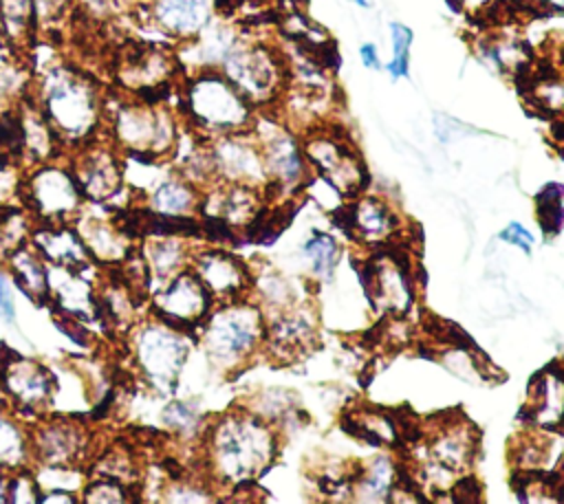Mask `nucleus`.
I'll return each mask as SVG.
<instances>
[{"label":"nucleus","mask_w":564,"mask_h":504,"mask_svg":"<svg viewBox=\"0 0 564 504\" xmlns=\"http://www.w3.org/2000/svg\"><path fill=\"white\" fill-rule=\"evenodd\" d=\"M280 447L282 436L278 425L245 405L234 407L205 423L200 434L203 473L214 489L238 491L251 486L275 464Z\"/></svg>","instance_id":"1"},{"label":"nucleus","mask_w":564,"mask_h":504,"mask_svg":"<svg viewBox=\"0 0 564 504\" xmlns=\"http://www.w3.org/2000/svg\"><path fill=\"white\" fill-rule=\"evenodd\" d=\"M31 97L55 128L64 147H79L104 134L106 95L95 79L62 62L44 64L33 81Z\"/></svg>","instance_id":"2"},{"label":"nucleus","mask_w":564,"mask_h":504,"mask_svg":"<svg viewBox=\"0 0 564 504\" xmlns=\"http://www.w3.org/2000/svg\"><path fill=\"white\" fill-rule=\"evenodd\" d=\"M176 110L185 128L207 141L251 130L258 114L251 101L220 73V68L183 73Z\"/></svg>","instance_id":"3"},{"label":"nucleus","mask_w":564,"mask_h":504,"mask_svg":"<svg viewBox=\"0 0 564 504\" xmlns=\"http://www.w3.org/2000/svg\"><path fill=\"white\" fill-rule=\"evenodd\" d=\"M185 123L167 101H145L139 97H119L115 103L106 97L104 134L121 152L172 156Z\"/></svg>","instance_id":"4"},{"label":"nucleus","mask_w":564,"mask_h":504,"mask_svg":"<svg viewBox=\"0 0 564 504\" xmlns=\"http://www.w3.org/2000/svg\"><path fill=\"white\" fill-rule=\"evenodd\" d=\"M196 339L220 372H238L262 354L264 313L253 297L220 302L200 324Z\"/></svg>","instance_id":"5"},{"label":"nucleus","mask_w":564,"mask_h":504,"mask_svg":"<svg viewBox=\"0 0 564 504\" xmlns=\"http://www.w3.org/2000/svg\"><path fill=\"white\" fill-rule=\"evenodd\" d=\"M251 134L260 145L269 178L264 187L267 200L275 202L306 194L313 172L304 156L302 134L293 130L273 108L258 110Z\"/></svg>","instance_id":"6"},{"label":"nucleus","mask_w":564,"mask_h":504,"mask_svg":"<svg viewBox=\"0 0 564 504\" xmlns=\"http://www.w3.org/2000/svg\"><path fill=\"white\" fill-rule=\"evenodd\" d=\"M218 68L256 110L273 108L289 79L282 48L247 35L234 42Z\"/></svg>","instance_id":"7"},{"label":"nucleus","mask_w":564,"mask_h":504,"mask_svg":"<svg viewBox=\"0 0 564 504\" xmlns=\"http://www.w3.org/2000/svg\"><path fill=\"white\" fill-rule=\"evenodd\" d=\"M302 147L313 176L328 183L339 198L350 200L368 189L364 156L341 125L326 121L302 132Z\"/></svg>","instance_id":"8"},{"label":"nucleus","mask_w":564,"mask_h":504,"mask_svg":"<svg viewBox=\"0 0 564 504\" xmlns=\"http://www.w3.org/2000/svg\"><path fill=\"white\" fill-rule=\"evenodd\" d=\"M18 196L35 222H73L86 205L68 161L59 158L33 165L22 178Z\"/></svg>","instance_id":"9"},{"label":"nucleus","mask_w":564,"mask_h":504,"mask_svg":"<svg viewBox=\"0 0 564 504\" xmlns=\"http://www.w3.org/2000/svg\"><path fill=\"white\" fill-rule=\"evenodd\" d=\"M333 222L350 242L368 251L403 244L410 229L403 224L399 209L377 194H359L330 211Z\"/></svg>","instance_id":"10"},{"label":"nucleus","mask_w":564,"mask_h":504,"mask_svg":"<svg viewBox=\"0 0 564 504\" xmlns=\"http://www.w3.org/2000/svg\"><path fill=\"white\" fill-rule=\"evenodd\" d=\"M192 335H185L152 317L134 330V361L141 376L154 390L172 392L192 348Z\"/></svg>","instance_id":"11"},{"label":"nucleus","mask_w":564,"mask_h":504,"mask_svg":"<svg viewBox=\"0 0 564 504\" xmlns=\"http://www.w3.org/2000/svg\"><path fill=\"white\" fill-rule=\"evenodd\" d=\"M181 77L183 68L176 53L161 44H137L121 55L117 66L121 90L145 101H165Z\"/></svg>","instance_id":"12"},{"label":"nucleus","mask_w":564,"mask_h":504,"mask_svg":"<svg viewBox=\"0 0 564 504\" xmlns=\"http://www.w3.org/2000/svg\"><path fill=\"white\" fill-rule=\"evenodd\" d=\"M214 306L216 299L189 266L161 282L159 291L150 295L152 317L194 339Z\"/></svg>","instance_id":"13"},{"label":"nucleus","mask_w":564,"mask_h":504,"mask_svg":"<svg viewBox=\"0 0 564 504\" xmlns=\"http://www.w3.org/2000/svg\"><path fill=\"white\" fill-rule=\"evenodd\" d=\"M264 313V310H262ZM319 341V321L308 297H300L286 308L264 313L262 354L286 365L308 354Z\"/></svg>","instance_id":"14"},{"label":"nucleus","mask_w":564,"mask_h":504,"mask_svg":"<svg viewBox=\"0 0 564 504\" xmlns=\"http://www.w3.org/2000/svg\"><path fill=\"white\" fill-rule=\"evenodd\" d=\"M0 387L7 401L15 403L20 416L40 418L53 405L55 374L46 365L20 357L9 346H0Z\"/></svg>","instance_id":"15"},{"label":"nucleus","mask_w":564,"mask_h":504,"mask_svg":"<svg viewBox=\"0 0 564 504\" xmlns=\"http://www.w3.org/2000/svg\"><path fill=\"white\" fill-rule=\"evenodd\" d=\"M68 165L79 183V189L90 202L106 205L130 191L123 180L121 152L106 136L93 139L75 147Z\"/></svg>","instance_id":"16"},{"label":"nucleus","mask_w":564,"mask_h":504,"mask_svg":"<svg viewBox=\"0 0 564 504\" xmlns=\"http://www.w3.org/2000/svg\"><path fill=\"white\" fill-rule=\"evenodd\" d=\"M189 269L212 293L216 304L240 297H251L253 269L225 246H200L192 249Z\"/></svg>","instance_id":"17"},{"label":"nucleus","mask_w":564,"mask_h":504,"mask_svg":"<svg viewBox=\"0 0 564 504\" xmlns=\"http://www.w3.org/2000/svg\"><path fill=\"white\" fill-rule=\"evenodd\" d=\"M209 150L216 169V183H238L267 187V169L260 145L251 130L209 139Z\"/></svg>","instance_id":"18"},{"label":"nucleus","mask_w":564,"mask_h":504,"mask_svg":"<svg viewBox=\"0 0 564 504\" xmlns=\"http://www.w3.org/2000/svg\"><path fill=\"white\" fill-rule=\"evenodd\" d=\"M33 460L42 467H75L88 445V431L75 416L35 420L29 431Z\"/></svg>","instance_id":"19"},{"label":"nucleus","mask_w":564,"mask_h":504,"mask_svg":"<svg viewBox=\"0 0 564 504\" xmlns=\"http://www.w3.org/2000/svg\"><path fill=\"white\" fill-rule=\"evenodd\" d=\"M520 418L533 431H564V359L551 361L531 379Z\"/></svg>","instance_id":"20"},{"label":"nucleus","mask_w":564,"mask_h":504,"mask_svg":"<svg viewBox=\"0 0 564 504\" xmlns=\"http://www.w3.org/2000/svg\"><path fill=\"white\" fill-rule=\"evenodd\" d=\"M137 7H143L145 20L176 44L196 37L218 13L216 0H150Z\"/></svg>","instance_id":"21"},{"label":"nucleus","mask_w":564,"mask_h":504,"mask_svg":"<svg viewBox=\"0 0 564 504\" xmlns=\"http://www.w3.org/2000/svg\"><path fill=\"white\" fill-rule=\"evenodd\" d=\"M29 242L53 266H66L75 271L93 269L95 262L75 229L73 222H35Z\"/></svg>","instance_id":"22"},{"label":"nucleus","mask_w":564,"mask_h":504,"mask_svg":"<svg viewBox=\"0 0 564 504\" xmlns=\"http://www.w3.org/2000/svg\"><path fill=\"white\" fill-rule=\"evenodd\" d=\"M75 229L79 231L93 262H101L108 266H117L126 260V255L137 246L134 240H130L115 220L104 218H90L84 216V211L73 220Z\"/></svg>","instance_id":"23"},{"label":"nucleus","mask_w":564,"mask_h":504,"mask_svg":"<svg viewBox=\"0 0 564 504\" xmlns=\"http://www.w3.org/2000/svg\"><path fill=\"white\" fill-rule=\"evenodd\" d=\"M7 271L13 277L15 286L37 306L51 304V280H48V264L37 253V249L26 242L13 249L4 258Z\"/></svg>","instance_id":"24"},{"label":"nucleus","mask_w":564,"mask_h":504,"mask_svg":"<svg viewBox=\"0 0 564 504\" xmlns=\"http://www.w3.org/2000/svg\"><path fill=\"white\" fill-rule=\"evenodd\" d=\"M145 207L165 216H198L203 189L174 167L143 196Z\"/></svg>","instance_id":"25"},{"label":"nucleus","mask_w":564,"mask_h":504,"mask_svg":"<svg viewBox=\"0 0 564 504\" xmlns=\"http://www.w3.org/2000/svg\"><path fill=\"white\" fill-rule=\"evenodd\" d=\"M185 240L187 238H178V235L143 238V246H139V249H141V255L145 260L152 282L161 284L167 277H172L174 273L189 266L192 249Z\"/></svg>","instance_id":"26"},{"label":"nucleus","mask_w":564,"mask_h":504,"mask_svg":"<svg viewBox=\"0 0 564 504\" xmlns=\"http://www.w3.org/2000/svg\"><path fill=\"white\" fill-rule=\"evenodd\" d=\"M401 464L390 456H375L361 464L350 478V500L359 502H388L399 480Z\"/></svg>","instance_id":"27"},{"label":"nucleus","mask_w":564,"mask_h":504,"mask_svg":"<svg viewBox=\"0 0 564 504\" xmlns=\"http://www.w3.org/2000/svg\"><path fill=\"white\" fill-rule=\"evenodd\" d=\"M341 427L375 447H394L401 440L397 414L377 407H359L346 414Z\"/></svg>","instance_id":"28"},{"label":"nucleus","mask_w":564,"mask_h":504,"mask_svg":"<svg viewBox=\"0 0 564 504\" xmlns=\"http://www.w3.org/2000/svg\"><path fill=\"white\" fill-rule=\"evenodd\" d=\"M37 11L33 0H0V35L7 44L24 48L37 33Z\"/></svg>","instance_id":"29"},{"label":"nucleus","mask_w":564,"mask_h":504,"mask_svg":"<svg viewBox=\"0 0 564 504\" xmlns=\"http://www.w3.org/2000/svg\"><path fill=\"white\" fill-rule=\"evenodd\" d=\"M33 462L31 436L22 420L0 412V469L13 473L26 469Z\"/></svg>","instance_id":"30"},{"label":"nucleus","mask_w":564,"mask_h":504,"mask_svg":"<svg viewBox=\"0 0 564 504\" xmlns=\"http://www.w3.org/2000/svg\"><path fill=\"white\" fill-rule=\"evenodd\" d=\"M302 258L306 260L313 280L330 282L341 260V244L335 235L315 229L302 244Z\"/></svg>","instance_id":"31"},{"label":"nucleus","mask_w":564,"mask_h":504,"mask_svg":"<svg viewBox=\"0 0 564 504\" xmlns=\"http://www.w3.org/2000/svg\"><path fill=\"white\" fill-rule=\"evenodd\" d=\"M529 101L542 112L553 119L564 117V70H549L533 75L527 86Z\"/></svg>","instance_id":"32"},{"label":"nucleus","mask_w":564,"mask_h":504,"mask_svg":"<svg viewBox=\"0 0 564 504\" xmlns=\"http://www.w3.org/2000/svg\"><path fill=\"white\" fill-rule=\"evenodd\" d=\"M482 62H487L491 68L500 73H520L527 66V51L520 40L516 37H491L485 40L478 48Z\"/></svg>","instance_id":"33"},{"label":"nucleus","mask_w":564,"mask_h":504,"mask_svg":"<svg viewBox=\"0 0 564 504\" xmlns=\"http://www.w3.org/2000/svg\"><path fill=\"white\" fill-rule=\"evenodd\" d=\"M535 218L546 238H555L564 227V183H546L535 194Z\"/></svg>","instance_id":"34"},{"label":"nucleus","mask_w":564,"mask_h":504,"mask_svg":"<svg viewBox=\"0 0 564 504\" xmlns=\"http://www.w3.org/2000/svg\"><path fill=\"white\" fill-rule=\"evenodd\" d=\"M388 29H390L392 53L386 64V73L390 75V79H405L410 75V48H412L414 33L408 24L397 20L390 22Z\"/></svg>","instance_id":"35"},{"label":"nucleus","mask_w":564,"mask_h":504,"mask_svg":"<svg viewBox=\"0 0 564 504\" xmlns=\"http://www.w3.org/2000/svg\"><path fill=\"white\" fill-rule=\"evenodd\" d=\"M165 425H170L178 436H200L205 423L194 403L187 401H172L163 412Z\"/></svg>","instance_id":"36"},{"label":"nucleus","mask_w":564,"mask_h":504,"mask_svg":"<svg viewBox=\"0 0 564 504\" xmlns=\"http://www.w3.org/2000/svg\"><path fill=\"white\" fill-rule=\"evenodd\" d=\"M546 458V442L538 434H527L518 440V447L511 451L516 473H535L542 471Z\"/></svg>","instance_id":"37"},{"label":"nucleus","mask_w":564,"mask_h":504,"mask_svg":"<svg viewBox=\"0 0 564 504\" xmlns=\"http://www.w3.org/2000/svg\"><path fill=\"white\" fill-rule=\"evenodd\" d=\"M84 495H82V502H126V500H134V495H130V489L128 484L119 482V480H112V478H104V475H97L93 480H88L84 484Z\"/></svg>","instance_id":"38"},{"label":"nucleus","mask_w":564,"mask_h":504,"mask_svg":"<svg viewBox=\"0 0 564 504\" xmlns=\"http://www.w3.org/2000/svg\"><path fill=\"white\" fill-rule=\"evenodd\" d=\"M33 4L37 11V22L51 26L73 11L75 0H33Z\"/></svg>","instance_id":"39"},{"label":"nucleus","mask_w":564,"mask_h":504,"mask_svg":"<svg viewBox=\"0 0 564 504\" xmlns=\"http://www.w3.org/2000/svg\"><path fill=\"white\" fill-rule=\"evenodd\" d=\"M498 238H500L502 242H507V244H513V246L522 249L524 253H529V251L533 249V233H531L527 227H522L520 222H509V224L498 233Z\"/></svg>","instance_id":"40"},{"label":"nucleus","mask_w":564,"mask_h":504,"mask_svg":"<svg viewBox=\"0 0 564 504\" xmlns=\"http://www.w3.org/2000/svg\"><path fill=\"white\" fill-rule=\"evenodd\" d=\"M359 59L370 70H379L381 68V57H379V51H377V46L372 42H364L359 46Z\"/></svg>","instance_id":"41"},{"label":"nucleus","mask_w":564,"mask_h":504,"mask_svg":"<svg viewBox=\"0 0 564 504\" xmlns=\"http://www.w3.org/2000/svg\"><path fill=\"white\" fill-rule=\"evenodd\" d=\"M533 13L564 18V0H533Z\"/></svg>","instance_id":"42"},{"label":"nucleus","mask_w":564,"mask_h":504,"mask_svg":"<svg viewBox=\"0 0 564 504\" xmlns=\"http://www.w3.org/2000/svg\"><path fill=\"white\" fill-rule=\"evenodd\" d=\"M0 315L4 317V319H13V299H11V295H9V291H7V286H4V282H2V277H0Z\"/></svg>","instance_id":"43"},{"label":"nucleus","mask_w":564,"mask_h":504,"mask_svg":"<svg viewBox=\"0 0 564 504\" xmlns=\"http://www.w3.org/2000/svg\"><path fill=\"white\" fill-rule=\"evenodd\" d=\"M502 7L511 9V11H533V0H498Z\"/></svg>","instance_id":"44"},{"label":"nucleus","mask_w":564,"mask_h":504,"mask_svg":"<svg viewBox=\"0 0 564 504\" xmlns=\"http://www.w3.org/2000/svg\"><path fill=\"white\" fill-rule=\"evenodd\" d=\"M9 471L0 469V502H9Z\"/></svg>","instance_id":"45"},{"label":"nucleus","mask_w":564,"mask_h":504,"mask_svg":"<svg viewBox=\"0 0 564 504\" xmlns=\"http://www.w3.org/2000/svg\"><path fill=\"white\" fill-rule=\"evenodd\" d=\"M282 11L286 9H302L306 4V0H273Z\"/></svg>","instance_id":"46"},{"label":"nucleus","mask_w":564,"mask_h":504,"mask_svg":"<svg viewBox=\"0 0 564 504\" xmlns=\"http://www.w3.org/2000/svg\"><path fill=\"white\" fill-rule=\"evenodd\" d=\"M348 2H352L359 9H370L372 7V0H348Z\"/></svg>","instance_id":"47"},{"label":"nucleus","mask_w":564,"mask_h":504,"mask_svg":"<svg viewBox=\"0 0 564 504\" xmlns=\"http://www.w3.org/2000/svg\"><path fill=\"white\" fill-rule=\"evenodd\" d=\"M216 2H218V9H220L223 4H225V7H229V4H234V7H236V4H240V2H247V0H216Z\"/></svg>","instance_id":"48"},{"label":"nucleus","mask_w":564,"mask_h":504,"mask_svg":"<svg viewBox=\"0 0 564 504\" xmlns=\"http://www.w3.org/2000/svg\"><path fill=\"white\" fill-rule=\"evenodd\" d=\"M445 2H447L452 9H456V11L460 9V2H458V0H445Z\"/></svg>","instance_id":"49"},{"label":"nucleus","mask_w":564,"mask_h":504,"mask_svg":"<svg viewBox=\"0 0 564 504\" xmlns=\"http://www.w3.org/2000/svg\"><path fill=\"white\" fill-rule=\"evenodd\" d=\"M126 2H132V4H145V2H150V0H126Z\"/></svg>","instance_id":"50"},{"label":"nucleus","mask_w":564,"mask_h":504,"mask_svg":"<svg viewBox=\"0 0 564 504\" xmlns=\"http://www.w3.org/2000/svg\"><path fill=\"white\" fill-rule=\"evenodd\" d=\"M562 59H564V48H562Z\"/></svg>","instance_id":"51"}]
</instances>
